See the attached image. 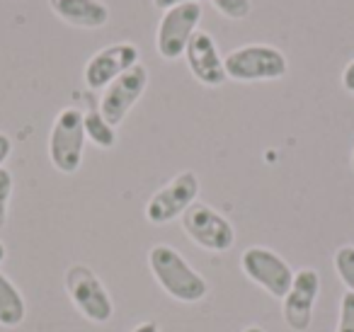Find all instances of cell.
Wrapping results in <instances>:
<instances>
[{"label":"cell","instance_id":"6da1fadb","mask_svg":"<svg viewBox=\"0 0 354 332\" xmlns=\"http://www.w3.org/2000/svg\"><path fill=\"white\" fill-rule=\"evenodd\" d=\"M148 267H151L156 282L170 298L180 303H197L209 293V284L197 269L170 245H156L148 252Z\"/></svg>","mask_w":354,"mask_h":332},{"label":"cell","instance_id":"7a4b0ae2","mask_svg":"<svg viewBox=\"0 0 354 332\" xmlns=\"http://www.w3.org/2000/svg\"><path fill=\"white\" fill-rule=\"evenodd\" d=\"M226 75L238 83H260V80H279L286 75L289 64L277 46L245 44L233 49L223 59Z\"/></svg>","mask_w":354,"mask_h":332},{"label":"cell","instance_id":"3957f363","mask_svg":"<svg viewBox=\"0 0 354 332\" xmlns=\"http://www.w3.org/2000/svg\"><path fill=\"white\" fill-rule=\"evenodd\" d=\"M85 124L83 112L78 107H66L56 114L49 133V160L64 175H73L80 170L85 151Z\"/></svg>","mask_w":354,"mask_h":332},{"label":"cell","instance_id":"277c9868","mask_svg":"<svg viewBox=\"0 0 354 332\" xmlns=\"http://www.w3.org/2000/svg\"><path fill=\"white\" fill-rule=\"evenodd\" d=\"M180 221H183V230L187 233V238L209 252H226L236 243V228L231 225V221L202 201H194L180 216Z\"/></svg>","mask_w":354,"mask_h":332},{"label":"cell","instance_id":"5b68a950","mask_svg":"<svg viewBox=\"0 0 354 332\" xmlns=\"http://www.w3.org/2000/svg\"><path fill=\"white\" fill-rule=\"evenodd\" d=\"M199 196V177L197 172L185 170L162 185L146 204V219L153 225L172 223L185 214Z\"/></svg>","mask_w":354,"mask_h":332},{"label":"cell","instance_id":"8992f818","mask_svg":"<svg viewBox=\"0 0 354 332\" xmlns=\"http://www.w3.org/2000/svg\"><path fill=\"white\" fill-rule=\"evenodd\" d=\"M202 6L199 3H189V6H177L172 10H165L158 22L156 32V49L158 56L165 61H177L185 56L189 39L194 32L199 30L202 22Z\"/></svg>","mask_w":354,"mask_h":332},{"label":"cell","instance_id":"52a82bcc","mask_svg":"<svg viewBox=\"0 0 354 332\" xmlns=\"http://www.w3.org/2000/svg\"><path fill=\"white\" fill-rule=\"evenodd\" d=\"M66 291H68L73 306L90 322H107L114 313V303L107 288L97 279V274L85 264H73L66 272Z\"/></svg>","mask_w":354,"mask_h":332},{"label":"cell","instance_id":"ba28073f","mask_svg":"<svg viewBox=\"0 0 354 332\" xmlns=\"http://www.w3.org/2000/svg\"><path fill=\"white\" fill-rule=\"evenodd\" d=\"M241 267L250 282H255L274 298H284L294 282V272L286 264V259L279 257L274 250L260 248V245L248 248L241 255Z\"/></svg>","mask_w":354,"mask_h":332},{"label":"cell","instance_id":"9c48e42d","mask_svg":"<svg viewBox=\"0 0 354 332\" xmlns=\"http://www.w3.org/2000/svg\"><path fill=\"white\" fill-rule=\"evenodd\" d=\"M136 64H141L138 46L131 44V42H117V44L104 46L97 54L90 56L83 71V80L90 90H104L109 83H114L119 75L131 71Z\"/></svg>","mask_w":354,"mask_h":332},{"label":"cell","instance_id":"30bf717a","mask_svg":"<svg viewBox=\"0 0 354 332\" xmlns=\"http://www.w3.org/2000/svg\"><path fill=\"white\" fill-rule=\"evenodd\" d=\"M146 88H148V68L143 64H136L131 71L119 75L114 83H109L104 88L102 98H100V114L112 127H119L127 119V114L131 112L133 104L143 98Z\"/></svg>","mask_w":354,"mask_h":332},{"label":"cell","instance_id":"8fae6325","mask_svg":"<svg viewBox=\"0 0 354 332\" xmlns=\"http://www.w3.org/2000/svg\"><path fill=\"white\" fill-rule=\"evenodd\" d=\"M320 293V277L315 269H299L294 274L291 288L284 298H281V313H284V322L289 330L306 332L313 322V308Z\"/></svg>","mask_w":354,"mask_h":332},{"label":"cell","instance_id":"7c38bea8","mask_svg":"<svg viewBox=\"0 0 354 332\" xmlns=\"http://www.w3.org/2000/svg\"><path fill=\"white\" fill-rule=\"evenodd\" d=\"M185 59H187L189 73L202 85H207V88H218V85H223L228 80L223 56L209 32L204 30L194 32L187 49H185Z\"/></svg>","mask_w":354,"mask_h":332},{"label":"cell","instance_id":"4fadbf2b","mask_svg":"<svg viewBox=\"0 0 354 332\" xmlns=\"http://www.w3.org/2000/svg\"><path fill=\"white\" fill-rule=\"evenodd\" d=\"M49 8L75 30H100L109 22V8L102 0H49Z\"/></svg>","mask_w":354,"mask_h":332},{"label":"cell","instance_id":"5bb4252c","mask_svg":"<svg viewBox=\"0 0 354 332\" xmlns=\"http://www.w3.org/2000/svg\"><path fill=\"white\" fill-rule=\"evenodd\" d=\"M27 315V306L17 286L0 272V325L17 327Z\"/></svg>","mask_w":354,"mask_h":332},{"label":"cell","instance_id":"9a60e30c","mask_svg":"<svg viewBox=\"0 0 354 332\" xmlns=\"http://www.w3.org/2000/svg\"><path fill=\"white\" fill-rule=\"evenodd\" d=\"M83 124H85V136H88L95 146L104 148V151L114 148V143H117V131H114L112 124L100 114V107H93L90 112H83Z\"/></svg>","mask_w":354,"mask_h":332},{"label":"cell","instance_id":"2e32d148","mask_svg":"<svg viewBox=\"0 0 354 332\" xmlns=\"http://www.w3.org/2000/svg\"><path fill=\"white\" fill-rule=\"evenodd\" d=\"M335 272H337L339 282L347 286V291L354 293V245H342L335 252Z\"/></svg>","mask_w":354,"mask_h":332},{"label":"cell","instance_id":"e0dca14e","mask_svg":"<svg viewBox=\"0 0 354 332\" xmlns=\"http://www.w3.org/2000/svg\"><path fill=\"white\" fill-rule=\"evenodd\" d=\"M228 20H245L252 12V0H209Z\"/></svg>","mask_w":354,"mask_h":332},{"label":"cell","instance_id":"ac0fdd59","mask_svg":"<svg viewBox=\"0 0 354 332\" xmlns=\"http://www.w3.org/2000/svg\"><path fill=\"white\" fill-rule=\"evenodd\" d=\"M10 196H12V172L8 167H0V228L8 223Z\"/></svg>","mask_w":354,"mask_h":332},{"label":"cell","instance_id":"d6986e66","mask_svg":"<svg viewBox=\"0 0 354 332\" xmlns=\"http://www.w3.org/2000/svg\"><path fill=\"white\" fill-rule=\"evenodd\" d=\"M335 332H354V293L347 291L339 301V317Z\"/></svg>","mask_w":354,"mask_h":332},{"label":"cell","instance_id":"ffe728a7","mask_svg":"<svg viewBox=\"0 0 354 332\" xmlns=\"http://www.w3.org/2000/svg\"><path fill=\"white\" fill-rule=\"evenodd\" d=\"M189 3H202V0H153V6L162 12L172 10V8H177V6H189Z\"/></svg>","mask_w":354,"mask_h":332},{"label":"cell","instance_id":"44dd1931","mask_svg":"<svg viewBox=\"0 0 354 332\" xmlns=\"http://www.w3.org/2000/svg\"><path fill=\"white\" fill-rule=\"evenodd\" d=\"M10 153H12V141H10V136L0 131V167L6 165V160L10 158Z\"/></svg>","mask_w":354,"mask_h":332},{"label":"cell","instance_id":"7402d4cb","mask_svg":"<svg viewBox=\"0 0 354 332\" xmlns=\"http://www.w3.org/2000/svg\"><path fill=\"white\" fill-rule=\"evenodd\" d=\"M342 88L347 90V93L354 95V59L349 61V64L344 66V71H342Z\"/></svg>","mask_w":354,"mask_h":332},{"label":"cell","instance_id":"603a6c76","mask_svg":"<svg viewBox=\"0 0 354 332\" xmlns=\"http://www.w3.org/2000/svg\"><path fill=\"white\" fill-rule=\"evenodd\" d=\"M131 332H160V330H158V325L153 320H146V322H138Z\"/></svg>","mask_w":354,"mask_h":332},{"label":"cell","instance_id":"cb8c5ba5","mask_svg":"<svg viewBox=\"0 0 354 332\" xmlns=\"http://www.w3.org/2000/svg\"><path fill=\"white\" fill-rule=\"evenodd\" d=\"M8 257V250H6V245L0 243V264H3V259Z\"/></svg>","mask_w":354,"mask_h":332},{"label":"cell","instance_id":"d4e9b609","mask_svg":"<svg viewBox=\"0 0 354 332\" xmlns=\"http://www.w3.org/2000/svg\"><path fill=\"white\" fill-rule=\"evenodd\" d=\"M243 332H265V330H262L260 325H250V327H245Z\"/></svg>","mask_w":354,"mask_h":332},{"label":"cell","instance_id":"484cf974","mask_svg":"<svg viewBox=\"0 0 354 332\" xmlns=\"http://www.w3.org/2000/svg\"><path fill=\"white\" fill-rule=\"evenodd\" d=\"M349 163H352V170H354V151H352V160H349Z\"/></svg>","mask_w":354,"mask_h":332}]
</instances>
